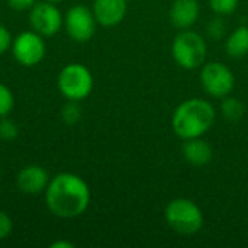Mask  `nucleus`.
Masks as SVG:
<instances>
[{
  "label": "nucleus",
  "mask_w": 248,
  "mask_h": 248,
  "mask_svg": "<svg viewBox=\"0 0 248 248\" xmlns=\"http://www.w3.org/2000/svg\"><path fill=\"white\" fill-rule=\"evenodd\" d=\"M46 52V46L44 42V36L38 32L25 31L13 38L12 42V54L15 60L23 67H35L38 65Z\"/></svg>",
  "instance_id": "nucleus-6"
},
{
  "label": "nucleus",
  "mask_w": 248,
  "mask_h": 248,
  "mask_svg": "<svg viewBox=\"0 0 248 248\" xmlns=\"http://www.w3.org/2000/svg\"><path fill=\"white\" fill-rule=\"evenodd\" d=\"M12 42H13V38H12L9 29L0 23V55H3L4 52H7L12 48Z\"/></svg>",
  "instance_id": "nucleus-21"
},
{
  "label": "nucleus",
  "mask_w": 248,
  "mask_h": 248,
  "mask_svg": "<svg viewBox=\"0 0 248 248\" xmlns=\"http://www.w3.org/2000/svg\"><path fill=\"white\" fill-rule=\"evenodd\" d=\"M57 86L60 93L67 100L80 102L92 93L93 76L86 65L80 62H71L60 71Z\"/></svg>",
  "instance_id": "nucleus-4"
},
{
  "label": "nucleus",
  "mask_w": 248,
  "mask_h": 248,
  "mask_svg": "<svg viewBox=\"0 0 248 248\" xmlns=\"http://www.w3.org/2000/svg\"><path fill=\"white\" fill-rule=\"evenodd\" d=\"M13 106H15V97L12 90L6 84L0 83V118L7 116L13 110Z\"/></svg>",
  "instance_id": "nucleus-16"
},
{
  "label": "nucleus",
  "mask_w": 248,
  "mask_h": 248,
  "mask_svg": "<svg viewBox=\"0 0 248 248\" xmlns=\"http://www.w3.org/2000/svg\"><path fill=\"white\" fill-rule=\"evenodd\" d=\"M17 134H19V129L13 121L7 119V116L0 118V138L1 140L12 141L17 137Z\"/></svg>",
  "instance_id": "nucleus-17"
},
{
  "label": "nucleus",
  "mask_w": 248,
  "mask_h": 248,
  "mask_svg": "<svg viewBox=\"0 0 248 248\" xmlns=\"http://www.w3.org/2000/svg\"><path fill=\"white\" fill-rule=\"evenodd\" d=\"M164 215L170 228L183 235L196 234L203 225V214L190 199L179 198L171 201Z\"/></svg>",
  "instance_id": "nucleus-3"
},
{
  "label": "nucleus",
  "mask_w": 248,
  "mask_h": 248,
  "mask_svg": "<svg viewBox=\"0 0 248 248\" xmlns=\"http://www.w3.org/2000/svg\"><path fill=\"white\" fill-rule=\"evenodd\" d=\"M183 155L187 163L201 167V166H206L212 160V148L201 137L190 138L186 140L183 145Z\"/></svg>",
  "instance_id": "nucleus-13"
},
{
  "label": "nucleus",
  "mask_w": 248,
  "mask_h": 248,
  "mask_svg": "<svg viewBox=\"0 0 248 248\" xmlns=\"http://www.w3.org/2000/svg\"><path fill=\"white\" fill-rule=\"evenodd\" d=\"M12 231H13L12 218L6 212L0 211V240H6L12 234Z\"/></svg>",
  "instance_id": "nucleus-20"
},
{
  "label": "nucleus",
  "mask_w": 248,
  "mask_h": 248,
  "mask_svg": "<svg viewBox=\"0 0 248 248\" xmlns=\"http://www.w3.org/2000/svg\"><path fill=\"white\" fill-rule=\"evenodd\" d=\"M36 3V0H7V4L13 9V10H31L33 7V4Z\"/></svg>",
  "instance_id": "nucleus-22"
},
{
  "label": "nucleus",
  "mask_w": 248,
  "mask_h": 248,
  "mask_svg": "<svg viewBox=\"0 0 248 248\" xmlns=\"http://www.w3.org/2000/svg\"><path fill=\"white\" fill-rule=\"evenodd\" d=\"M70 103L64 106L62 109V119L67 122V124H74L77 122V119L80 118V109L78 106L76 105L77 102H73V100H68Z\"/></svg>",
  "instance_id": "nucleus-19"
},
{
  "label": "nucleus",
  "mask_w": 248,
  "mask_h": 248,
  "mask_svg": "<svg viewBox=\"0 0 248 248\" xmlns=\"http://www.w3.org/2000/svg\"><path fill=\"white\" fill-rule=\"evenodd\" d=\"M209 4L212 10L218 15H230L232 13L237 6L238 0H209Z\"/></svg>",
  "instance_id": "nucleus-18"
},
{
  "label": "nucleus",
  "mask_w": 248,
  "mask_h": 248,
  "mask_svg": "<svg viewBox=\"0 0 248 248\" xmlns=\"http://www.w3.org/2000/svg\"><path fill=\"white\" fill-rule=\"evenodd\" d=\"M214 106L203 99H189L177 106L173 115V129L183 140L199 138L206 134L215 122Z\"/></svg>",
  "instance_id": "nucleus-2"
},
{
  "label": "nucleus",
  "mask_w": 248,
  "mask_h": 248,
  "mask_svg": "<svg viewBox=\"0 0 248 248\" xmlns=\"http://www.w3.org/2000/svg\"><path fill=\"white\" fill-rule=\"evenodd\" d=\"M227 52L231 57H244L248 54V28L241 26L235 29L227 41Z\"/></svg>",
  "instance_id": "nucleus-14"
},
{
  "label": "nucleus",
  "mask_w": 248,
  "mask_h": 248,
  "mask_svg": "<svg viewBox=\"0 0 248 248\" xmlns=\"http://www.w3.org/2000/svg\"><path fill=\"white\" fill-rule=\"evenodd\" d=\"M45 203L49 212L61 219H73L83 215L90 203L87 183L74 173H58L45 189Z\"/></svg>",
  "instance_id": "nucleus-1"
},
{
  "label": "nucleus",
  "mask_w": 248,
  "mask_h": 248,
  "mask_svg": "<svg viewBox=\"0 0 248 248\" xmlns=\"http://www.w3.org/2000/svg\"><path fill=\"white\" fill-rule=\"evenodd\" d=\"M49 183L48 171L36 164L23 167L16 176V186L25 195H39Z\"/></svg>",
  "instance_id": "nucleus-10"
},
{
  "label": "nucleus",
  "mask_w": 248,
  "mask_h": 248,
  "mask_svg": "<svg viewBox=\"0 0 248 248\" xmlns=\"http://www.w3.org/2000/svg\"><path fill=\"white\" fill-rule=\"evenodd\" d=\"M92 10L99 25L112 28L124 20L126 15V0H94Z\"/></svg>",
  "instance_id": "nucleus-11"
},
{
  "label": "nucleus",
  "mask_w": 248,
  "mask_h": 248,
  "mask_svg": "<svg viewBox=\"0 0 248 248\" xmlns=\"http://www.w3.org/2000/svg\"><path fill=\"white\" fill-rule=\"evenodd\" d=\"M222 115L225 116V119H228L230 122H238L244 113V106L240 100L237 99H232V97H228L224 100L222 106Z\"/></svg>",
  "instance_id": "nucleus-15"
},
{
  "label": "nucleus",
  "mask_w": 248,
  "mask_h": 248,
  "mask_svg": "<svg viewBox=\"0 0 248 248\" xmlns=\"http://www.w3.org/2000/svg\"><path fill=\"white\" fill-rule=\"evenodd\" d=\"M29 25L42 36H52L64 25V16L55 3L44 0L35 3L29 10Z\"/></svg>",
  "instance_id": "nucleus-8"
},
{
  "label": "nucleus",
  "mask_w": 248,
  "mask_h": 248,
  "mask_svg": "<svg viewBox=\"0 0 248 248\" xmlns=\"http://www.w3.org/2000/svg\"><path fill=\"white\" fill-rule=\"evenodd\" d=\"M0 176H1V166H0Z\"/></svg>",
  "instance_id": "nucleus-25"
},
{
  "label": "nucleus",
  "mask_w": 248,
  "mask_h": 248,
  "mask_svg": "<svg viewBox=\"0 0 248 248\" xmlns=\"http://www.w3.org/2000/svg\"><path fill=\"white\" fill-rule=\"evenodd\" d=\"M46 1H51V3H58V1H62V0H46Z\"/></svg>",
  "instance_id": "nucleus-24"
},
{
  "label": "nucleus",
  "mask_w": 248,
  "mask_h": 248,
  "mask_svg": "<svg viewBox=\"0 0 248 248\" xmlns=\"http://www.w3.org/2000/svg\"><path fill=\"white\" fill-rule=\"evenodd\" d=\"M199 16V3L196 0H174L170 19L171 23L177 29H187L190 28Z\"/></svg>",
  "instance_id": "nucleus-12"
},
{
  "label": "nucleus",
  "mask_w": 248,
  "mask_h": 248,
  "mask_svg": "<svg viewBox=\"0 0 248 248\" xmlns=\"http://www.w3.org/2000/svg\"><path fill=\"white\" fill-rule=\"evenodd\" d=\"M96 23L97 20L93 10L83 4L70 7L64 16V28L68 36L76 42L90 41L96 32Z\"/></svg>",
  "instance_id": "nucleus-7"
},
{
  "label": "nucleus",
  "mask_w": 248,
  "mask_h": 248,
  "mask_svg": "<svg viewBox=\"0 0 248 248\" xmlns=\"http://www.w3.org/2000/svg\"><path fill=\"white\" fill-rule=\"evenodd\" d=\"M171 52L174 61L180 67L193 70L203 64L206 58V44L199 33L183 29L174 38Z\"/></svg>",
  "instance_id": "nucleus-5"
},
{
  "label": "nucleus",
  "mask_w": 248,
  "mask_h": 248,
  "mask_svg": "<svg viewBox=\"0 0 248 248\" xmlns=\"http://www.w3.org/2000/svg\"><path fill=\"white\" fill-rule=\"evenodd\" d=\"M51 248H73L74 247V244L73 243H70V241H62V240H60V241H55V243H52Z\"/></svg>",
  "instance_id": "nucleus-23"
},
{
  "label": "nucleus",
  "mask_w": 248,
  "mask_h": 248,
  "mask_svg": "<svg viewBox=\"0 0 248 248\" xmlns=\"http://www.w3.org/2000/svg\"><path fill=\"white\" fill-rule=\"evenodd\" d=\"M201 81L208 94L214 97H227L234 89V74L221 62H209L202 68Z\"/></svg>",
  "instance_id": "nucleus-9"
}]
</instances>
